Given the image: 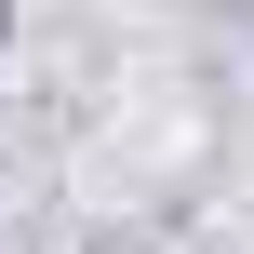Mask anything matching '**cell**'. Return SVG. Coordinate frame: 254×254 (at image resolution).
<instances>
[{"mask_svg": "<svg viewBox=\"0 0 254 254\" xmlns=\"http://www.w3.org/2000/svg\"><path fill=\"white\" fill-rule=\"evenodd\" d=\"M0 54H13V0H0Z\"/></svg>", "mask_w": 254, "mask_h": 254, "instance_id": "cell-1", "label": "cell"}]
</instances>
